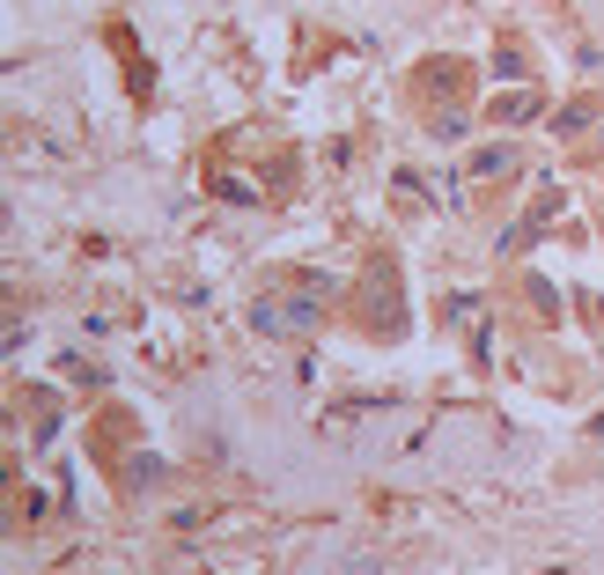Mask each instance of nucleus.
<instances>
[{
    "instance_id": "obj_4",
    "label": "nucleus",
    "mask_w": 604,
    "mask_h": 575,
    "mask_svg": "<svg viewBox=\"0 0 604 575\" xmlns=\"http://www.w3.org/2000/svg\"><path fill=\"white\" fill-rule=\"evenodd\" d=\"M531 111H538V89H516V97L494 103V125H516V119H531Z\"/></svg>"
},
{
    "instance_id": "obj_5",
    "label": "nucleus",
    "mask_w": 604,
    "mask_h": 575,
    "mask_svg": "<svg viewBox=\"0 0 604 575\" xmlns=\"http://www.w3.org/2000/svg\"><path fill=\"white\" fill-rule=\"evenodd\" d=\"M472 170H480V177H494V170H516V148H486L480 163H472Z\"/></svg>"
},
{
    "instance_id": "obj_2",
    "label": "nucleus",
    "mask_w": 604,
    "mask_h": 575,
    "mask_svg": "<svg viewBox=\"0 0 604 575\" xmlns=\"http://www.w3.org/2000/svg\"><path fill=\"white\" fill-rule=\"evenodd\" d=\"M553 214H560V185H546V192L531 200V214H524V222L508 229V251H516V244H531V236H538L546 222H553Z\"/></svg>"
},
{
    "instance_id": "obj_1",
    "label": "nucleus",
    "mask_w": 604,
    "mask_h": 575,
    "mask_svg": "<svg viewBox=\"0 0 604 575\" xmlns=\"http://www.w3.org/2000/svg\"><path fill=\"white\" fill-rule=\"evenodd\" d=\"M317 318H325V302H303V296H259V310H251V325L259 332H310Z\"/></svg>"
},
{
    "instance_id": "obj_3",
    "label": "nucleus",
    "mask_w": 604,
    "mask_h": 575,
    "mask_svg": "<svg viewBox=\"0 0 604 575\" xmlns=\"http://www.w3.org/2000/svg\"><path fill=\"white\" fill-rule=\"evenodd\" d=\"M464 81H472V75H464V59H428L420 89H436V97H450V89H458V97H464Z\"/></svg>"
}]
</instances>
